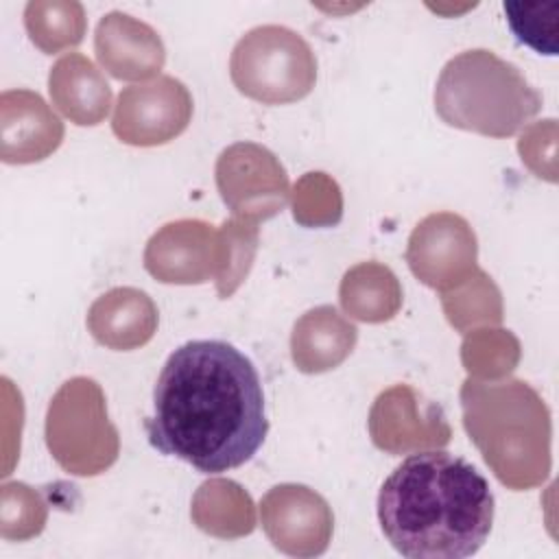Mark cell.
<instances>
[{
  "label": "cell",
  "instance_id": "obj_1",
  "mask_svg": "<svg viewBox=\"0 0 559 559\" xmlns=\"http://www.w3.org/2000/svg\"><path fill=\"white\" fill-rule=\"evenodd\" d=\"M144 428L157 452L203 474L245 465L269 432L255 365L227 341L179 345L155 382Z\"/></svg>",
  "mask_w": 559,
  "mask_h": 559
},
{
  "label": "cell",
  "instance_id": "obj_2",
  "mask_svg": "<svg viewBox=\"0 0 559 559\" xmlns=\"http://www.w3.org/2000/svg\"><path fill=\"white\" fill-rule=\"evenodd\" d=\"M378 522L408 559H463L487 542L493 493L465 459L441 450L406 456L382 483Z\"/></svg>",
  "mask_w": 559,
  "mask_h": 559
},
{
  "label": "cell",
  "instance_id": "obj_3",
  "mask_svg": "<svg viewBox=\"0 0 559 559\" xmlns=\"http://www.w3.org/2000/svg\"><path fill=\"white\" fill-rule=\"evenodd\" d=\"M435 109L450 127L509 138L542 109V96L513 63L474 48L443 66Z\"/></svg>",
  "mask_w": 559,
  "mask_h": 559
},
{
  "label": "cell",
  "instance_id": "obj_4",
  "mask_svg": "<svg viewBox=\"0 0 559 559\" xmlns=\"http://www.w3.org/2000/svg\"><path fill=\"white\" fill-rule=\"evenodd\" d=\"M229 72L240 94L264 105H277L310 94L317 79V61L299 33L266 24L238 39Z\"/></svg>",
  "mask_w": 559,
  "mask_h": 559
},
{
  "label": "cell",
  "instance_id": "obj_5",
  "mask_svg": "<svg viewBox=\"0 0 559 559\" xmlns=\"http://www.w3.org/2000/svg\"><path fill=\"white\" fill-rule=\"evenodd\" d=\"M190 111L192 100L186 85L162 76L148 85L122 90L111 124L122 142L151 146L179 135L188 127Z\"/></svg>",
  "mask_w": 559,
  "mask_h": 559
},
{
  "label": "cell",
  "instance_id": "obj_6",
  "mask_svg": "<svg viewBox=\"0 0 559 559\" xmlns=\"http://www.w3.org/2000/svg\"><path fill=\"white\" fill-rule=\"evenodd\" d=\"M260 515L271 542L288 555H319L328 546L332 513L328 502L304 485L273 487L262 498Z\"/></svg>",
  "mask_w": 559,
  "mask_h": 559
},
{
  "label": "cell",
  "instance_id": "obj_7",
  "mask_svg": "<svg viewBox=\"0 0 559 559\" xmlns=\"http://www.w3.org/2000/svg\"><path fill=\"white\" fill-rule=\"evenodd\" d=\"M2 94V159L7 164H28L52 153L63 127L59 118L46 107L39 94L20 90Z\"/></svg>",
  "mask_w": 559,
  "mask_h": 559
},
{
  "label": "cell",
  "instance_id": "obj_8",
  "mask_svg": "<svg viewBox=\"0 0 559 559\" xmlns=\"http://www.w3.org/2000/svg\"><path fill=\"white\" fill-rule=\"evenodd\" d=\"M122 48L127 52L111 70L116 79H144L164 63V46L157 33L148 24L114 11L96 26V57L100 61Z\"/></svg>",
  "mask_w": 559,
  "mask_h": 559
},
{
  "label": "cell",
  "instance_id": "obj_9",
  "mask_svg": "<svg viewBox=\"0 0 559 559\" xmlns=\"http://www.w3.org/2000/svg\"><path fill=\"white\" fill-rule=\"evenodd\" d=\"M50 96L55 105L76 124L100 122L111 105V90L94 63L70 52L50 70Z\"/></svg>",
  "mask_w": 559,
  "mask_h": 559
},
{
  "label": "cell",
  "instance_id": "obj_10",
  "mask_svg": "<svg viewBox=\"0 0 559 559\" xmlns=\"http://www.w3.org/2000/svg\"><path fill=\"white\" fill-rule=\"evenodd\" d=\"M356 328L341 319L332 306L306 312L293 330L290 347L295 365L306 373L334 369L354 347Z\"/></svg>",
  "mask_w": 559,
  "mask_h": 559
},
{
  "label": "cell",
  "instance_id": "obj_11",
  "mask_svg": "<svg viewBox=\"0 0 559 559\" xmlns=\"http://www.w3.org/2000/svg\"><path fill=\"white\" fill-rule=\"evenodd\" d=\"M511 33L537 55H557L559 2H502Z\"/></svg>",
  "mask_w": 559,
  "mask_h": 559
}]
</instances>
